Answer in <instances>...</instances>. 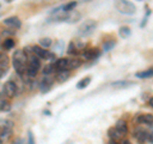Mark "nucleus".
Masks as SVG:
<instances>
[{
  "label": "nucleus",
  "mask_w": 153,
  "mask_h": 144,
  "mask_svg": "<svg viewBox=\"0 0 153 144\" xmlns=\"http://www.w3.org/2000/svg\"><path fill=\"white\" fill-rule=\"evenodd\" d=\"M3 93L7 98H14L19 94L18 93V89L16 87V84L13 83V80H8L4 83V87H3Z\"/></svg>",
  "instance_id": "nucleus-4"
},
{
  "label": "nucleus",
  "mask_w": 153,
  "mask_h": 144,
  "mask_svg": "<svg viewBox=\"0 0 153 144\" xmlns=\"http://www.w3.org/2000/svg\"><path fill=\"white\" fill-rule=\"evenodd\" d=\"M133 121H134V124H137V125H149V124L153 122V115H151V114L135 115Z\"/></svg>",
  "instance_id": "nucleus-7"
},
{
  "label": "nucleus",
  "mask_w": 153,
  "mask_h": 144,
  "mask_svg": "<svg viewBox=\"0 0 153 144\" xmlns=\"http://www.w3.org/2000/svg\"><path fill=\"white\" fill-rule=\"evenodd\" d=\"M148 142H149L151 144H153V133L148 134Z\"/></svg>",
  "instance_id": "nucleus-36"
},
{
  "label": "nucleus",
  "mask_w": 153,
  "mask_h": 144,
  "mask_svg": "<svg viewBox=\"0 0 153 144\" xmlns=\"http://www.w3.org/2000/svg\"><path fill=\"white\" fill-rule=\"evenodd\" d=\"M130 85H131V82H115V83H112L114 88H126V87H130Z\"/></svg>",
  "instance_id": "nucleus-28"
},
{
  "label": "nucleus",
  "mask_w": 153,
  "mask_h": 144,
  "mask_svg": "<svg viewBox=\"0 0 153 144\" xmlns=\"http://www.w3.org/2000/svg\"><path fill=\"white\" fill-rule=\"evenodd\" d=\"M108 144H121L119 140H112V139H110V142H108Z\"/></svg>",
  "instance_id": "nucleus-38"
},
{
  "label": "nucleus",
  "mask_w": 153,
  "mask_h": 144,
  "mask_svg": "<svg viewBox=\"0 0 153 144\" xmlns=\"http://www.w3.org/2000/svg\"><path fill=\"white\" fill-rule=\"evenodd\" d=\"M12 144H26V140L25 139H22V138H16L12 142Z\"/></svg>",
  "instance_id": "nucleus-34"
},
{
  "label": "nucleus",
  "mask_w": 153,
  "mask_h": 144,
  "mask_svg": "<svg viewBox=\"0 0 153 144\" xmlns=\"http://www.w3.org/2000/svg\"><path fill=\"white\" fill-rule=\"evenodd\" d=\"M54 82L55 79L52 78V76H46L44 75V78H42L40 80V83H38V88H40V91L42 93H46V92H49V91L51 89V87L54 85Z\"/></svg>",
  "instance_id": "nucleus-8"
},
{
  "label": "nucleus",
  "mask_w": 153,
  "mask_h": 144,
  "mask_svg": "<svg viewBox=\"0 0 153 144\" xmlns=\"http://www.w3.org/2000/svg\"><path fill=\"white\" fill-rule=\"evenodd\" d=\"M80 18H82V14L73 10V12H69L68 13V17H66L65 22H68V23H76Z\"/></svg>",
  "instance_id": "nucleus-19"
},
{
  "label": "nucleus",
  "mask_w": 153,
  "mask_h": 144,
  "mask_svg": "<svg viewBox=\"0 0 153 144\" xmlns=\"http://www.w3.org/2000/svg\"><path fill=\"white\" fill-rule=\"evenodd\" d=\"M71 76V71L70 70H60V71H56L55 73V82L57 83H65L66 80Z\"/></svg>",
  "instance_id": "nucleus-11"
},
{
  "label": "nucleus",
  "mask_w": 153,
  "mask_h": 144,
  "mask_svg": "<svg viewBox=\"0 0 153 144\" xmlns=\"http://www.w3.org/2000/svg\"><path fill=\"white\" fill-rule=\"evenodd\" d=\"M5 1H7V3H12V1H13V0H5Z\"/></svg>",
  "instance_id": "nucleus-43"
},
{
  "label": "nucleus",
  "mask_w": 153,
  "mask_h": 144,
  "mask_svg": "<svg viewBox=\"0 0 153 144\" xmlns=\"http://www.w3.org/2000/svg\"><path fill=\"white\" fill-rule=\"evenodd\" d=\"M14 46H16V41H14V38H12V37H7L5 40L1 41V49L4 51L12 50Z\"/></svg>",
  "instance_id": "nucleus-16"
},
{
  "label": "nucleus",
  "mask_w": 153,
  "mask_h": 144,
  "mask_svg": "<svg viewBox=\"0 0 153 144\" xmlns=\"http://www.w3.org/2000/svg\"><path fill=\"white\" fill-rule=\"evenodd\" d=\"M130 35H131V30L128 26H121L119 28V36L121 38H128L130 37Z\"/></svg>",
  "instance_id": "nucleus-22"
},
{
  "label": "nucleus",
  "mask_w": 153,
  "mask_h": 144,
  "mask_svg": "<svg viewBox=\"0 0 153 144\" xmlns=\"http://www.w3.org/2000/svg\"><path fill=\"white\" fill-rule=\"evenodd\" d=\"M148 134H149V131H148L147 129L137 126L133 131V137L137 139V142L139 144H146L148 142Z\"/></svg>",
  "instance_id": "nucleus-5"
},
{
  "label": "nucleus",
  "mask_w": 153,
  "mask_h": 144,
  "mask_svg": "<svg viewBox=\"0 0 153 144\" xmlns=\"http://www.w3.org/2000/svg\"><path fill=\"white\" fill-rule=\"evenodd\" d=\"M0 144H3V142H1V139H0Z\"/></svg>",
  "instance_id": "nucleus-45"
},
{
  "label": "nucleus",
  "mask_w": 153,
  "mask_h": 144,
  "mask_svg": "<svg viewBox=\"0 0 153 144\" xmlns=\"http://www.w3.org/2000/svg\"><path fill=\"white\" fill-rule=\"evenodd\" d=\"M26 144H36L32 131H28V133H27V142H26Z\"/></svg>",
  "instance_id": "nucleus-33"
},
{
  "label": "nucleus",
  "mask_w": 153,
  "mask_h": 144,
  "mask_svg": "<svg viewBox=\"0 0 153 144\" xmlns=\"http://www.w3.org/2000/svg\"><path fill=\"white\" fill-rule=\"evenodd\" d=\"M114 5L117 9L119 13L125 14V16H133L137 12L135 5L131 1H129V0H115Z\"/></svg>",
  "instance_id": "nucleus-1"
},
{
  "label": "nucleus",
  "mask_w": 153,
  "mask_h": 144,
  "mask_svg": "<svg viewBox=\"0 0 153 144\" xmlns=\"http://www.w3.org/2000/svg\"><path fill=\"white\" fill-rule=\"evenodd\" d=\"M13 60L28 65V56L25 54V51H23V50H16V52L13 54Z\"/></svg>",
  "instance_id": "nucleus-12"
},
{
  "label": "nucleus",
  "mask_w": 153,
  "mask_h": 144,
  "mask_svg": "<svg viewBox=\"0 0 153 144\" xmlns=\"http://www.w3.org/2000/svg\"><path fill=\"white\" fill-rule=\"evenodd\" d=\"M1 41H3V36H1V31H0V44H1Z\"/></svg>",
  "instance_id": "nucleus-42"
},
{
  "label": "nucleus",
  "mask_w": 153,
  "mask_h": 144,
  "mask_svg": "<svg viewBox=\"0 0 153 144\" xmlns=\"http://www.w3.org/2000/svg\"><path fill=\"white\" fill-rule=\"evenodd\" d=\"M121 144H131V143L129 142V140H126V139H124V140L121 142Z\"/></svg>",
  "instance_id": "nucleus-40"
},
{
  "label": "nucleus",
  "mask_w": 153,
  "mask_h": 144,
  "mask_svg": "<svg viewBox=\"0 0 153 144\" xmlns=\"http://www.w3.org/2000/svg\"><path fill=\"white\" fill-rule=\"evenodd\" d=\"M38 46L42 47V49H45V50H47L49 47L52 46V40H51V38H49V37L41 38V40L38 41Z\"/></svg>",
  "instance_id": "nucleus-23"
},
{
  "label": "nucleus",
  "mask_w": 153,
  "mask_h": 144,
  "mask_svg": "<svg viewBox=\"0 0 153 144\" xmlns=\"http://www.w3.org/2000/svg\"><path fill=\"white\" fill-rule=\"evenodd\" d=\"M16 31H14V30H10V28H8V30H5V28H4V30H1V36L3 37H10V36H14V35H16Z\"/></svg>",
  "instance_id": "nucleus-30"
},
{
  "label": "nucleus",
  "mask_w": 153,
  "mask_h": 144,
  "mask_svg": "<svg viewBox=\"0 0 153 144\" xmlns=\"http://www.w3.org/2000/svg\"><path fill=\"white\" fill-rule=\"evenodd\" d=\"M32 51L40 60H46V61H50V63H55L56 61V56L54 52L42 49V47H40L38 45L32 46Z\"/></svg>",
  "instance_id": "nucleus-2"
},
{
  "label": "nucleus",
  "mask_w": 153,
  "mask_h": 144,
  "mask_svg": "<svg viewBox=\"0 0 153 144\" xmlns=\"http://www.w3.org/2000/svg\"><path fill=\"white\" fill-rule=\"evenodd\" d=\"M148 103H149V106H151V107H153V97H151V98H149V101H148Z\"/></svg>",
  "instance_id": "nucleus-39"
},
{
  "label": "nucleus",
  "mask_w": 153,
  "mask_h": 144,
  "mask_svg": "<svg viewBox=\"0 0 153 144\" xmlns=\"http://www.w3.org/2000/svg\"><path fill=\"white\" fill-rule=\"evenodd\" d=\"M147 126H148V131H149V133H153V122L149 124V125H147Z\"/></svg>",
  "instance_id": "nucleus-37"
},
{
  "label": "nucleus",
  "mask_w": 153,
  "mask_h": 144,
  "mask_svg": "<svg viewBox=\"0 0 153 144\" xmlns=\"http://www.w3.org/2000/svg\"><path fill=\"white\" fill-rule=\"evenodd\" d=\"M135 75H137V78H140V79L151 78V76H153V68L147 69V70H143V71H139V73H137Z\"/></svg>",
  "instance_id": "nucleus-26"
},
{
  "label": "nucleus",
  "mask_w": 153,
  "mask_h": 144,
  "mask_svg": "<svg viewBox=\"0 0 153 144\" xmlns=\"http://www.w3.org/2000/svg\"><path fill=\"white\" fill-rule=\"evenodd\" d=\"M3 24L7 28H10V30L17 31V30H19V28L22 27V22H21V19H19L18 17L12 16V17H8V18L4 19Z\"/></svg>",
  "instance_id": "nucleus-6"
},
{
  "label": "nucleus",
  "mask_w": 153,
  "mask_h": 144,
  "mask_svg": "<svg viewBox=\"0 0 153 144\" xmlns=\"http://www.w3.org/2000/svg\"><path fill=\"white\" fill-rule=\"evenodd\" d=\"M9 63H10V59L7 55V52H0V68H5L8 69Z\"/></svg>",
  "instance_id": "nucleus-20"
},
{
  "label": "nucleus",
  "mask_w": 153,
  "mask_h": 144,
  "mask_svg": "<svg viewBox=\"0 0 153 144\" xmlns=\"http://www.w3.org/2000/svg\"><path fill=\"white\" fill-rule=\"evenodd\" d=\"M28 66L40 70V68H41V60L38 59L35 54H32V55L28 56Z\"/></svg>",
  "instance_id": "nucleus-13"
},
{
  "label": "nucleus",
  "mask_w": 153,
  "mask_h": 144,
  "mask_svg": "<svg viewBox=\"0 0 153 144\" xmlns=\"http://www.w3.org/2000/svg\"><path fill=\"white\" fill-rule=\"evenodd\" d=\"M13 134V129H8V128H0V139L1 142H8L10 139Z\"/></svg>",
  "instance_id": "nucleus-17"
},
{
  "label": "nucleus",
  "mask_w": 153,
  "mask_h": 144,
  "mask_svg": "<svg viewBox=\"0 0 153 144\" xmlns=\"http://www.w3.org/2000/svg\"><path fill=\"white\" fill-rule=\"evenodd\" d=\"M55 70L60 71V70H69V59L68 57H60V59H56V61L54 63Z\"/></svg>",
  "instance_id": "nucleus-10"
},
{
  "label": "nucleus",
  "mask_w": 153,
  "mask_h": 144,
  "mask_svg": "<svg viewBox=\"0 0 153 144\" xmlns=\"http://www.w3.org/2000/svg\"><path fill=\"white\" fill-rule=\"evenodd\" d=\"M84 1H87V3H88V1H92V0H84Z\"/></svg>",
  "instance_id": "nucleus-44"
},
{
  "label": "nucleus",
  "mask_w": 153,
  "mask_h": 144,
  "mask_svg": "<svg viewBox=\"0 0 153 144\" xmlns=\"http://www.w3.org/2000/svg\"><path fill=\"white\" fill-rule=\"evenodd\" d=\"M107 135H108V138H110V139H112V140H119V142H120V139H123V138H124V135H123V134H121L120 131H119L115 126L108 129Z\"/></svg>",
  "instance_id": "nucleus-14"
},
{
  "label": "nucleus",
  "mask_w": 153,
  "mask_h": 144,
  "mask_svg": "<svg viewBox=\"0 0 153 144\" xmlns=\"http://www.w3.org/2000/svg\"><path fill=\"white\" fill-rule=\"evenodd\" d=\"M5 73H7V69L5 68H0V79H1L3 76L5 75Z\"/></svg>",
  "instance_id": "nucleus-35"
},
{
  "label": "nucleus",
  "mask_w": 153,
  "mask_h": 144,
  "mask_svg": "<svg viewBox=\"0 0 153 144\" xmlns=\"http://www.w3.org/2000/svg\"><path fill=\"white\" fill-rule=\"evenodd\" d=\"M12 110V103L9 99H1L0 101V111L1 112H9Z\"/></svg>",
  "instance_id": "nucleus-21"
},
{
  "label": "nucleus",
  "mask_w": 153,
  "mask_h": 144,
  "mask_svg": "<svg viewBox=\"0 0 153 144\" xmlns=\"http://www.w3.org/2000/svg\"><path fill=\"white\" fill-rule=\"evenodd\" d=\"M78 5V1H75V0H73V1H69V3H66L65 5H63V10L66 12V13H69V12H73L74 10V8Z\"/></svg>",
  "instance_id": "nucleus-27"
},
{
  "label": "nucleus",
  "mask_w": 153,
  "mask_h": 144,
  "mask_svg": "<svg viewBox=\"0 0 153 144\" xmlns=\"http://www.w3.org/2000/svg\"><path fill=\"white\" fill-rule=\"evenodd\" d=\"M42 73H44V75H46V76H50V75H52L54 73H56L54 63H49V64H47L45 68L42 69Z\"/></svg>",
  "instance_id": "nucleus-24"
},
{
  "label": "nucleus",
  "mask_w": 153,
  "mask_h": 144,
  "mask_svg": "<svg viewBox=\"0 0 153 144\" xmlns=\"http://www.w3.org/2000/svg\"><path fill=\"white\" fill-rule=\"evenodd\" d=\"M68 52H69V54H71V55H76V54H79V51L75 49V46H74L73 42H70L69 49H68Z\"/></svg>",
  "instance_id": "nucleus-32"
},
{
  "label": "nucleus",
  "mask_w": 153,
  "mask_h": 144,
  "mask_svg": "<svg viewBox=\"0 0 153 144\" xmlns=\"http://www.w3.org/2000/svg\"><path fill=\"white\" fill-rule=\"evenodd\" d=\"M96 28H97V22H96L94 19H87V21L83 22L82 24L79 26L78 35L80 37H87L89 35H92L96 31Z\"/></svg>",
  "instance_id": "nucleus-3"
},
{
  "label": "nucleus",
  "mask_w": 153,
  "mask_h": 144,
  "mask_svg": "<svg viewBox=\"0 0 153 144\" xmlns=\"http://www.w3.org/2000/svg\"><path fill=\"white\" fill-rule=\"evenodd\" d=\"M91 80H92V78H91V76H85V78L80 79L78 83H76V88H78V89H84L85 87H88V85H89Z\"/></svg>",
  "instance_id": "nucleus-25"
},
{
  "label": "nucleus",
  "mask_w": 153,
  "mask_h": 144,
  "mask_svg": "<svg viewBox=\"0 0 153 144\" xmlns=\"http://www.w3.org/2000/svg\"><path fill=\"white\" fill-rule=\"evenodd\" d=\"M115 45H116V41H115V40H108V41H106V42L103 44V50H105V51L112 50L114 47H115Z\"/></svg>",
  "instance_id": "nucleus-29"
},
{
  "label": "nucleus",
  "mask_w": 153,
  "mask_h": 144,
  "mask_svg": "<svg viewBox=\"0 0 153 144\" xmlns=\"http://www.w3.org/2000/svg\"><path fill=\"white\" fill-rule=\"evenodd\" d=\"M0 128H8V129H13L14 128V122L10 120H3L0 124Z\"/></svg>",
  "instance_id": "nucleus-31"
},
{
  "label": "nucleus",
  "mask_w": 153,
  "mask_h": 144,
  "mask_svg": "<svg viewBox=\"0 0 153 144\" xmlns=\"http://www.w3.org/2000/svg\"><path fill=\"white\" fill-rule=\"evenodd\" d=\"M115 128L117 129L119 131H120L124 137L128 134V131H129V128H128V122L125 121V120H117V122L115 124Z\"/></svg>",
  "instance_id": "nucleus-15"
},
{
  "label": "nucleus",
  "mask_w": 153,
  "mask_h": 144,
  "mask_svg": "<svg viewBox=\"0 0 153 144\" xmlns=\"http://www.w3.org/2000/svg\"><path fill=\"white\" fill-rule=\"evenodd\" d=\"M44 114H45V115H47V116H50V115H51V114H50V111H46V110H45V112H44Z\"/></svg>",
  "instance_id": "nucleus-41"
},
{
  "label": "nucleus",
  "mask_w": 153,
  "mask_h": 144,
  "mask_svg": "<svg viewBox=\"0 0 153 144\" xmlns=\"http://www.w3.org/2000/svg\"><path fill=\"white\" fill-rule=\"evenodd\" d=\"M83 57L85 60H94L101 55V51H100L97 47H92V49H87V50H83L82 51Z\"/></svg>",
  "instance_id": "nucleus-9"
},
{
  "label": "nucleus",
  "mask_w": 153,
  "mask_h": 144,
  "mask_svg": "<svg viewBox=\"0 0 153 144\" xmlns=\"http://www.w3.org/2000/svg\"><path fill=\"white\" fill-rule=\"evenodd\" d=\"M83 65V60L79 59V57H73V59H69V70H75L80 68Z\"/></svg>",
  "instance_id": "nucleus-18"
}]
</instances>
